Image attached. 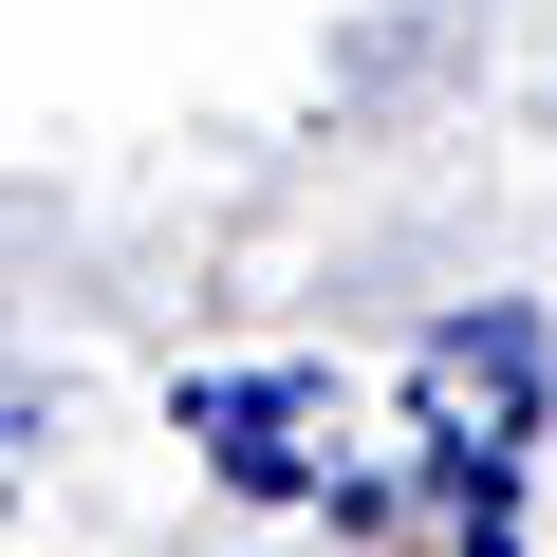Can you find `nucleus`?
Returning a JSON list of instances; mask_svg holds the SVG:
<instances>
[]
</instances>
